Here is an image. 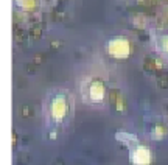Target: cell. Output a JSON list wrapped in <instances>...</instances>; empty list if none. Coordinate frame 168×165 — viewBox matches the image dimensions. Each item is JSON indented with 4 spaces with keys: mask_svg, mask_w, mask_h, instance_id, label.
I'll return each instance as SVG.
<instances>
[{
    "mask_svg": "<svg viewBox=\"0 0 168 165\" xmlns=\"http://www.w3.org/2000/svg\"><path fill=\"white\" fill-rule=\"evenodd\" d=\"M132 159H134V162L137 165L148 164V162H150V151H148L146 148H143V147H140V148H137L134 151Z\"/></svg>",
    "mask_w": 168,
    "mask_h": 165,
    "instance_id": "277c9868",
    "label": "cell"
},
{
    "mask_svg": "<svg viewBox=\"0 0 168 165\" xmlns=\"http://www.w3.org/2000/svg\"><path fill=\"white\" fill-rule=\"evenodd\" d=\"M160 48H162V51L168 53V36H164L160 39Z\"/></svg>",
    "mask_w": 168,
    "mask_h": 165,
    "instance_id": "5b68a950",
    "label": "cell"
},
{
    "mask_svg": "<svg viewBox=\"0 0 168 165\" xmlns=\"http://www.w3.org/2000/svg\"><path fill=\"white\" fill-rule=\"evenodd\" d=\"M87 92H89V100L92 103H101L104 98V84L98 80H95L89 84Z\"/></svg>",
    "mask_w": 168,
    "mask_h": 165,
    "instance_id": "7a4b0ae2",
    "label": "cell"
},
{
    "mask_svg": "<svg viewBox=\"0 0 168 165\" xmlns=\"http://www.w3.org/2000/svg\"><path fill=\"white\" fill-rule=\"evenodd\" d=\"M109 53L115 58H126L129 55V44L123 37H115L109 42Z\"/></svg>",
    "mask_w": 168,
    "mask_h": 165,
    "instance_id": "6da1fadb",
    "label": "cell"
},
{
    "mask_svg": "<svg viewBox=\"0 0 168 165\" xmlns=\"http://www.w3.org/2000/svg\"><path fill=\"white\" fill-rule=\"evenodd\" d=\"M66 114H67V101H66V98L64 97L55 98L53 106H51V115H53V118L61 122L66 117Z\"/></svg>",
    "mask_w": 168,
    "mask_h": 165,
    "instance_id": "3957f363",
    "label": "cell"
}]
</instances>
